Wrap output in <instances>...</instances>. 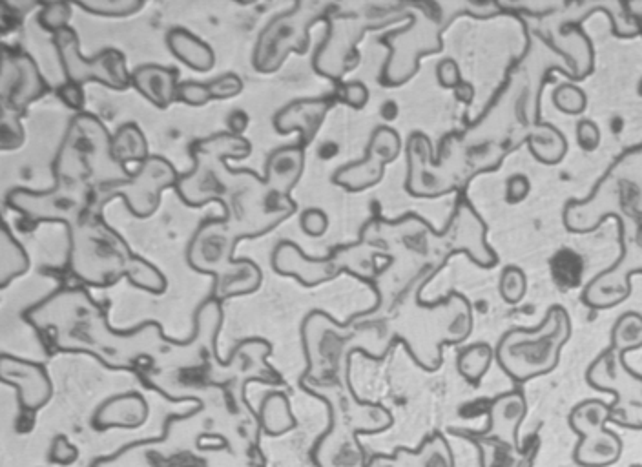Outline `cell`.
Returning <instances> with one entry per match:
<instances>
[{
  "mask_svg": "<svg viewBox=\"0 0 642 467\" xmlns=\"http://www.w3.org/2000/svg\"><path fill=\"white\" fill-rule=\"evenodd\" d=\"M26 320L55 351L92 354L110 369H135L143 360L152 362L170 343L157 322L117 333L108 325L103 305L75 287L37 303L26 312Z\"/></svg>",
  "mask_w": 642,
  "mask_h": 467,
  "instance_id": "1",
  "label": "cell"
},
{
  "mask_svg": "<svg viewBox=\"0 0 642 467\" xmlns=\"http://www.w3.org/2000/svg\"><path fill=\"white\" fill-rule=\"evenodd\" d=\"M70 230V270L92 287H110L126 278L150 294L166 291V278L150 261L137 256L125 238L115 232L103 214L90 212Z\"/></svg>",
  "mask_w": 642,
  "mask_h": 467,
  "instance_id": "2",
  "label": "cell"
},
{
  "mask_svg": "<svg viewBox=\"0 0 642 467\" xmlns=\"http://www.w3.org/2000/svg\"><path fill=\"white\" fill-rule=\"evenodd\" d=\"M250 154L252 145L243 135L221 132L197 139L190 146L194 168L179 177L177 194L188 207H205L216 201L225 208V218H234L239 199L265 183L249 168L228 167L227 159H245Z\"/></svg>",
  "mask_w": 642,
  "mask_h": 467,
  "instance_id": "3",
  "label": "cell"
},
{
  "mask_svg": "<svg viewBox=\"0 0 642 467\" xmlns=\"http://www.w3.org/2000/svg\"><path fill=\"white\" fill-rule=\"evenodd\" d=\"M112 137L97 115H75L53 161L55 181L86 185L97 192L130 179L132 172L115 159Z\"/></svg>",
  "mask_w": 642,
  "mask_h": 467,
  "instance_id": "4",
  "label": "cell"
},
{
  "mask_svg": "<svg viewBox=\"0 0 642 467\" xmlns=\"http://www.w3.org/2000/svg\"><path fill=\"white\" fill-rule=\"evenodd\" d=\"M245 238L241 230L225 219L210 218L201 223L188 243L187 260L192 269L214 276V300H230L258 291L263 272L252 260H236L234 252Z\"/></svg>",
  "mask_w": 642,
  "mask_h": 467,
  "instance_id": "5",
  "label": "cell"
},
{
  "mask_svg": "<svg viewBox=\"0 0 642 467\" xmlns=\"http://www.w3.org/2000/svg\"><path fill=\"white\" fill-rule=\"evenodd\" d=\"M570 336V314L555 305L537 329H515L504 334L495 358L513 380L528 382L551 373L559 365L560 351Z\"/></svg>",
  "mask_w": 642,
  "mask_h": 467,
  "instance_id": "6",
  "label": "cell"
},
{
  "mask_svg": "<svg viewBox=\"0 0 642 467\" xmlns=\"http://www.w3.org/2000/svg\"><path fill=\"white\" fill-rule=\"evenodd\" d=\"M404 19H409L407 4H396L393 8L369 6L365 10L349 13L332 11L327 19V37L314 55V70L332 81H340L360 61L358 42L362 41L365 33Z\"/></svg>",
  "mask_w": 642,
  "mask_h": 467,
  "instance_id": "7",
  "label": "cell"
},
{
  "mask_svg": "<svg viewBox=\"0 0 642 467\" xmlns=\"http://www.w3.org/2000/svg\"><path fill=\"white\" fill-rule=\"evenodd\" d=\"M384 256L378 243L362 239L354 245L332 250L327 258H307L292 241H281L272 254V265L278 274L292 276L305 287H316L351 272L358 278H373L376 258Z\"/></svg>",
  "mask_w": 642,
  "mask_h": 467,
  "instance_id": "8",
  "label": "cell"
},
{
  "mask_svg": "<svg viewBox=\"0 0 642 467\" xmlns=\"http://www.w3.org/2000/svg\"><path fill=\"white\" fill-rule=\"evenodd\" d=\"M334 10H338V6L332 2L305 0L272 19L256 42L252 53L254 68L259 73L278 72L290 53L303 55L311 44L312 26L327 21Z\"/></svg>",
  "mask_w": 642,
  "mask_h": 467,
  "instance_id": "9",
  "label": "cell"
},
{
  "mask_svg": "<svg viewBox=\"0 0 642 467\" xmlns=\"http://www.w3.org/2000/svg\"><path fill=\"white\" fill-rule=\"evenodd\" d=\"M411 24L402 30L385 33L380 39L389 48V59L382 72V84L402 86L418 72L420 57L442 50V17L433 4H407Z\"/></svg>",
  "mask_w": 642,
  "mask_h": 467,
  "instance_id": "10",
  "label": "cell"
},
{
  "mask_svg": "<svg viewBox=\"0 0 642 467\" xmlns=\"http://www.w3.org/2000/svg\"><path fill=\"white\" fill-rule=\"evenodd\" d=\"M94 188L55 181L52 190L15 188L6 198L11 210L32 223H64L68 229L94 212Z\"/></svg>",
  "mask_w": 642,
  "mask_h": 467,
  "instance_id": "11",
  "label": "cell"
},
{
  "mask_svg": "<svg viewBox=\"0 0 642 467\" xmlns=\"http://www.w3.org/2000/svg\"><path fill=\"white\" fill-rule=\"evenodd\" d=\"M179 177L174 165L165 157L150 156L130 179L99 188L94 194V212L103 214V208L119 196L125 199L126 207L135 218H152L161 205L163 192L176 187Z\"/></svg>",
  "mask_w": 642,
  "mask_h": 467,
  "instance_id": "12",
  "label": "cell"
},
{
  "mask_svg": "<svg viewBox=\"0 0 642 467\" xmlns=\"http://www.w3.org/2000/svg\"><path fill=\"white\" fill-rule=\"evenodd\" d=\"M314 384L305 385V389L329 405L332 415L331 433L321 444L354 438L358 433H380L393 424V416L384 405L360 402L347 382L332 380Z\"/></svg>",
  "mask_w": 642,
  "mask_h": 467,
  "instance_id": "13",
  "label": "cell"
},
{
  "mask_svg": "<svg viewBox=\"0 0 642 467\" xmlns=\"http://www.w3.org/2000/svg\"><path fill=\"white\" fill-rule=\"evenodd\" d=\"M53 44L70 83L81 86L86 83H101L117 92H123L132 86V73L128 72L125 55L119 50L106 48L94 57H84L79 37L73 28H64L55 33Z\"/></svg>",
  "mask_w": 642,
  "mask_h": 467,
  "instance_id": "14",
  "label": "cell"
},
{
  "mask_svg": "<svg viewBox=\"0 0 642 467\" xmlns=\"http://www.w3.org/2000/svg\"><path fill=\"white\" fill-rule=\"evenodd\" d=\"M588 384L615 395L611 404L613 422L642 429V376L624 364V353L613 347L606 349L588 369Z\"/></svg>",
  "mask_w": 642,
  "mask_h": 467,
  "instance_id": "15",
  "label": "cell"
},
{
  "mask_svg": "<svg viewBox=\"0 0 642 467\" xmlns=\"http://www.w3.org/2000/svg\"><path fill=\"white\" fill-rule=\"evenodd\" d=\"M611 405L602 400H586L570 415V426L579 435L575 462L582 467H610L619 462L622 440L610 429Z\"/></svg>",
  "mask_w": 642,
  "mask_h": 467,
  "instance_id": "16",
  "label": "cell"
},
{
  "mask_svg": "<svg viewBox=\"0 0 642 467\" xmlns=\"http://www.w3.org/2000/svg\"><path fill=\"white\" fill-rule=\"evenodd\" d=\"M50 92L39 66L28 53L6 46L0 72L2 108L24 115L28 106Z\"/></svg>",
  "mask_w": 642,
  "mask_h": 467,
  "instance_id": "17",
  "label": "cell"
},
{
  "mask_svg": "<svg viewBox=\"0 0 642 467\" xmlns=\"http://www.w3.org/2000/svg\"><path fill=\"white\" fill-rule=\"evenodd\" d=\"M400 148H402L400 135L396 134L393 128H387V126L376 128L367 148V156L358 163L340 168L334 174V183L351 192H363L367 188L378 185L384 179L385 167L398 157Z\"/></svg>",
  "mask_w": 642,
  "mask_h": 467,
  "instance_id": "18",
  "label": "cell"
},
{
  "mask_svg": "<svg viewBox=\"0 0 642 467\" xmlns=\"http://www.w3.org/2000/svg\"><path fill=\"white\" fill-rule=\"evenodd\" d=\"M0 378L4 384L13 385L19 393V404L24 413H35L50 402L53 385L41 364L2 354Z\"/></svg>",
  "mask_w": 642,
  "mask_h": 467,
  "instance_id": "19",
  "label": "cell"
},
{
  "mask_svg": "<svg viewBox=\"0 0 642 467\" xmlns=\"http://www.w3.org/2000/svg\"><path fill=\"white\" fill-rule=\"evenodd\" d=\"M528 413L526 398L520 391H509L498 396L489 405V426L484 431L467 433L473 442H498L513 449H522L518 444V427Z\"/></svg>",
  "mask_w": 642,
  "mask_h": 467,
  "instance_id": "20",
  "label": "cell"
},
{
  "mask_svg": "<svg viewBox=\"0 0 642 467\" xmlns=\"http://www.w3.org/2000/svg\"><path fill=\"white\" fill-rule=\"evenodd\" d=\"M329 99H300L283 106L274 117V128L280 134H290L298 130L301 134L300 146L309 145L318 134L325 117L331 110Z\"/></svg>",
  "mask_w": 642,
  "mask_h": 467,
  "instance_id": "21",
  "label": "cell"
},
{
  "mask_svg": "<svg viewBox=\"0 0 642 467\" xmlns=\"http://www.w3.org/2000/svg\"><path fill=\"white\" fill-rule=\"evenodd\" d=\"M150 416V407L143 395L139 393H123L110 396L103 404L95 409L92 424L95 429H137L146 424Z\"/></svg>",
  "mask_w": 642,
  "mask_h": 467,
  "instance_id": "22",
  "label": "cell"
},
{
  "mask_svg": "<svg viewBox=\"0 0 642 467\" xmlns=\"http://www.w3.org/2000/svg\"><path fill=\"white\" fill-rule=\"evenodd\" d=\"M132 86L154 106L165 110L177 101L179 73L159 64H143L132 72Z\"/></svg>",
  "mask_w": 642,
  "mask_h": 467,
  "instance_id": "23",
  "label": "cell"
},
{
  "mask_svg": "<svg viewBox=\"0 0 642 467\" xmlns=\"http://www.w3.org/2000/svg\"><path fill=\"white\" fill-rule=\"evenodd\" d=\"M305 168V148L289 145L278 148L270 154L265 165V183L270 192L290 196L292 188L298 185Z\"/></svg>",
  "mask_w": 642,
  "mask_h": 467,
  "instance_id": "24",
  "label": "cell"
},
{
  "mask_svg": "<svg viewBox=\"0 0 642 467\" xmlns=\"http://www.w3.org/2000/svg\"><path fill=\"white\" fill-rule=\"evenodd\" d=\"M166 44L181 63L187 64L188 68L196 72H210L216 64L214 50L185 28L170 30L166 35Z\"/></svg>",
  "mask_w": 642,
  "mask_h": 467,
  "instance_id": "25",
  "label": "cell"
},
{
  "mask_svg": "<svg viewBox=\"0 0 642 467\" xmlns=\"http://www.w3.org/2000/svg\"><path fill=\"white\" fill-rule=\"evenodd\" d=\"M393 458L398 467H455L451 447L442 435L431 436L418 451L400 449Z\"/></svg>",
  "mask_w": 642,
  "mask_h": 467,
  "instance_id": "26",
  "label": "cell"
},
{
  "mask_svg": "<svg viewBox=\"0 0 642 467\" xmlns=\"http://www.w3.org/2000/svg\"><path fill=\"white\" fill-rule=\"evenodd\" d=\"M259 426L269 436L287 435L296 427V416L292 415L290 402L283 393H269L259 404Z\"/></svg>",
  "mask_w": 642,
  "mask_h": 467,
  "instance_id": "27",
  "label": "cell"
},
{
  "mask_svg": "<svg viewBox=\"0 0 642 467\" xmlns=\"http://www.w3.org/2000/svg\"><path fill=\"white\" fill-rule=\"evenodd\" d=\"M30 270V256L21 243L11 234L4 223L0 234V289H6L11 281Z\"/></svg>",
  "mask_w": 642,
  "mask_h": 467,
  "instance_id": "28",
  "label": "cell"
},
{
  "mask_svg": "<svg viewBox=\"0 0 642 467\" xmlns=\"http://www.w3.org/2000/svg\"><path fill=\"white\" fill-rule=\"evenodd\" d=\"M112 150H114L115 159L123 165L128 163L141 165L150 157L146 135L135 123H126L117 128V132L112 137Z\"/></svg>",
  "mask_w": 642,
  "mask_h": 467,
  "instance_id": "29",
  "label": "cell"
},
{
  "mask_svg": "<svg viewBox=\"0 0 642 467\" xmlns=\"http://www.w3.org/2000/svg\"><path fill=\"white\" fill-rule=\"evenodd\" d=\"M491 449V453H486V449L480 447V458H482V467H533V462L537 458L539 451V440H531L524 449H513V447L498 444V442H484Z\"/></svg>",
  "mask_w": 642,
  "mask_h": 467,
  "instance_id": "30",
  "label": "cell"
},
{
  "mask_svg": "<svg viewBox=\"0 0 642 467\" xmlns=\"http://www.w3.org/2000/svg\"><path fill=\"white\" fill-rule=\"evenodd\" d=\"M493 358H495V351L487 343H475L458 354L456 367H458V373L462 374L467 382L478 384L489 371Z\"/></svg>",
  "mask_w": 642,
  "mask_h": 467,
  "instance_id": "31",
  "label": "cell"
},
{
  "mask_svg": "<svg viewBox=\"0 0 642 467\" xmlns=\"http://www.w3.org/2000/svg\"><path fill=\"white\" fill-rule=\"evenodd\" d=\"M529 148L542 163L551 165V163H559L564 157L568 143L555 126L544 125L529 137Z\"/></svg>",
  "mask_w": 642,
  "mask_h": 467,
  "instance_id": "32",
  "label": "cell"
},
{
  "mask_svg": "<svg viewBox=\"0 0 642 467\" xmlns=\"http://www.w3.org/2000/svg\"><path fill=\"white\" fill-rule=\"evenodd\" d=\"M611 347L615 351L628 353L642 347V316L637 312H626L611 329Z\"/></svg>",
  "mask_w": 642,
  "mask_h": 467,
  "instance_id": "33",
  "label": "cell"
},
{
  "mask_svg": "<svg viewBox=\"0 0 642 467\" xmlns=\"http://www.w3.org/2000/svg\"><path fill=\"white\" fill-rule=\"evenodd\" d=\"M77 6L97 17L125 19L143 10L145 2L143 0H86V2H77Z\"/></svg>",
  "mask_w": 642,
  "mask_h": 467,
  "instance_id": "34",
  "label": "cell"
},
{
  "mask_svg": "<svg viewBox=\"0 0 642 467\" xmlns=\"http://www.w3.org/2000/svg\"><path fill=\"white\" fill-rule=\"evenodd\" d=\"M498 291L504 300L517 305L520 301L524 300L526 292H528V278L522 270L518 267H506L500 274V281H498Z\"/></svg>",
  "mask_w": 642,
  "mask_h": 467,
  "instance_id": "35",
  "label": "cell"
},
{
  "mask_svg": "<svg viewBox=\"0 0 642 467\" xmlns=\"http://www.w3.org/2000/svg\"><path fill=\"white\" fill-rule=\"evenodd\" d=\"M72 19V4L70 2H46L42 4L39 13V24L46 32L59 33L64 28H70Z\"/></svg>",
  "mask_w": 642,
  "mask_h": 467,
  "instance_id": "36",
  "label": "cell"
},
{
  "mask_svg": "<svg viewBox=\"0 0 642 467\" xmlns=\"http://www.w3.org/2000/svg\"><path fill=\"white\" fill-rule=\"evenodd\" d=\"M22 117L8 108H2V125H0V146L2 150H17L24 145V128H22Z\"/></svg>",
  "mask_w": 642,
  "mask_h": 467,
  "instance_id": "37",
  "label": "cell"
},
{
  "mask_svg": "<svg viewBox=\"0 0 642 467\" xmlns=\"http://www.w3.org/2000/svg\"><path fill=\"white\" fill-rule=\"evenodd\" d=\"M553 103L564 114L579 115L586 110L588 97L575 84H560L553 94Z\"/></svg>",
  "mask_w": 642,
  "mask_h": 467,
  "instance_id": "38",
  "label": "cell"
},
{
  "mask_svg": "<svg viewBox=\"0 0 642 467\" xmlns=\"http://www.w3.org/2000/svg\"><path fill=\"white\" fill-rule=\"evenodd\" d=\"M208 88H210L212 99L223 101V99H232V97L241 94L243 81L236 73H225V75H219L216 79H212L208 83Z\"/></svg>",
  "mask_w": 642,
  "mask_h": 467,
  "instance_id": "39",
  "label": "cell"
},
{
  "mask_svg": "<svg viewBox=\"0 0 642 467\" xmlns=\"http://www.w3.org/2000/svg\"><path fill=\"white\" fill-rule=\"evenodd\" d=\"M177 101L190 104V106H203L212 101V94L208 83H197V81H185L179 83L177 88Z\"/></svg>",
  "mask_w": 642,
  "mask_h": 467,
  "instance_id": "40",
  "label": "cell"
},
{
  "mask_svg": "<svg viewBox=\"0 0 642 467\" xmlns=\"http://www.w3.org/2000/svg\"><path fill=\"white\" fill-rule=\"evenodd\" d=\"M79 458V449L73 446L68 440V436H55L52 447H50V462L57 466L68 467L77 462Z\"/></svg>",
  "mask_w": 642,
  "mask_h": 467,
  "instance_id": "41",
  "label": "cell"
},
{
  "mask_svg": "<svg viewBox=\"0 0 642 467\" xmlns=\"http://www.w3.org/2000/svg\"><path fill=\"white\" fill-rule=\"evenodd\" d=\"M301 229L312 238H318L329 229V218L320 208H309L301 214Z\"/></svg>",
  "mask_w": 642,
  "mask_h": 467,
  "instance_id": "42",
  "label": "cell"
},
{
  "mask_svg": "<svg viewBox=\"0 0 642 467\" xmlns=\"http://www.w3.org/2000/svg\"><path fill=\"white\" fill-rule=\"evenodd\" d=\"M338 99L353 108H363L369 101V90L360 81H351V83L343 84L342 88L338 90Z\"/></svg>",
  "mask_w": 642,
  "mask_h": 467,
  "instance_id": "43",
  "label": "cell"
},
{
  "mask_svg": "<svg viewBox=\"0 0 642 467\" xmlns=\"http://www.w3.org/2000/svg\"><path fill=\"white\" fill-rule=\"evenodd\" d=\"M577 141L580 148L586 152H593L601 145V130L590 119H582L577 125Z\"/></svg>",
  "mask_w": 642,
  "mask_h": 467,
  "instance_id": "44",
  "label": "cell"
},
{
  "mask_svg": "<svg viewBox=\"0 0 642 467\" xmlns=\"http://www.w3.org/2000/svg\"><path fill=\"white\" fill-rule=\"evenodd\" d=\"M57 97H59L70 110H75V112H79V114L83 112L84 90L81 84L66 81V83L61 84V86L57 88Z\"/></svg>",
  "mask_w": 642,
  "mask_h": 467,
  "instance_id": "45",
  "label": "cell"
},
{
  "mask_svg": "<svg viewBox=\"0 0 642 467\" xmlns=\"http://www.w3.org/2000/svg\"><path fill=\"white\" fill-rule=\"evenodd\" d=\"M436 77H438V83L442 84L444 88H456L458 84L462 83L460 66L453 59H444L438 63Z\"/></svg>",
  "mask_w": 642,
  "mask_h": 467,
  "instance_id": "46",
  "label": "cell"
},
{
  "mask_svg": "<svg viewBox=\"0 0 642 467\" xmlns=\"http://www.w3.org/2000/svg\"><path fill=\"white\" fill-rule=\"evenodd\" d=\"M529 190H531V183L526 176L522 174H517V176H511L508 179V185H506V199H508L509 205H517L520 201L528 198Z\"/></svg>",
  "mask_w": 642,
  "mask_h": 467,
  "instance_id": "47",
  "label": "cell"
},
{
  "mask_svg": "<svg viewBox=\"0 0 642 467\" xmlns=\"http://www.w3.org/2000/svg\"><path fill=\"white\" fill-rule=\"evenodd\" d=\"M249 123V114L243 112V110H234L232 114L228 115V130H230V134H243L249 128Z\"/></svg>",
  "mask_w": 642,
  "mask_h": 467,
  "instance_id": "48",
  "label": "cell"
},
{
  "mask_svg": "<svg viewBox=\"0 0 642 467\" xmlns=\"http://www.w3.org/2000/svg\"><path fill=\"white\" fill-rule=\"evenodd\" d=\"M455 97L460 103H471V101L475 99V88H473V84L462 81V83L458 84L455 88Z\"/></svg>",
  "mask_w": 642,
  "mask_h": 467,
  "instance_id": "49",
  "label": "cell"
}]
</instances>
